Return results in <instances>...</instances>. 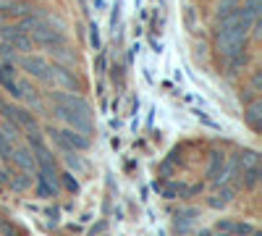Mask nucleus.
I'll return each instance as SVG.
<instances>
[{
    "label": "nucleus",
    "mask_w": 262,
    "mask_h": 236,
    "mask_svg": "<svg viewBox=\"0 0 262 236\" xmlns=\"http://www.w3.org/2000/svg\"><path fill=\"white\" fill-rule=\"evenodd\" d=\"M50 105H53V113L69 123L71 128L81 134H92L95 132V123H92V111L86 105L84 97L71 95V92H50Z\"/></svg>",
    "instance_id": "nucleus-1"
},
{
    "label": "nucleus",
    "mask_w": 262,
    "mask_h": 236,
    "mask_svg": "<svg viewBox=\"0 0 262 236\" xmlns=\"http://www.w3.org/2000/svg\"><path fill=\"white\" fill-rule=\"evenodd\" d=\"M48 137L58 144V149H63V153H71V149H76V153H81V149H90L92 147V139L76 132V128H48Z\"/></svg>",
    "instance_id": "nucleus-2"
},
{
    "label": "nucleus",
    "mask_w": 262,
    "mask_h": 236,
    "mask_svg": "<svg viewBox=\"0 0 262 236\" xmlns=\"http://www.w3.org/2000/svg\"><path fill=\"white\" fill-rule=\"evenodd\" d=\"M18 63L24 66L34 79H39V81H53V66L55 63H50L48 58H42V55H21L18 58Z\"/></svg>",
    "instance_id": "nucleus-3"
},
{
    "label": "nucleus",
    "mask_w": 262,
    "mask_h": 236,
    "mask_svg": "<svg viewBox=\"0 0 262 236\" xmlns=\"http://www.w3.org/2000/svg\"><path fill=\"white\" fill-rule=\"evenodd\" d=\"M16 170H21V174H34L37 170V160H34V153L29 144H16L13 153H11V160H8Z\"/></svg>",
    "instance_id": "nucleus-4"
},
{
    "label": "nucleus",
    "mask_w": 262,
    "mask_h": 236,
    "mask_svg": "<svg viewBox=\"0 0 262 236\" xmlns=\"http://www.w3.org/2000/svg\"><path fill=\"white\" fill-rule=\"evenodd\" d=\"M0 34H3V45L18 50V53H29L34 42L29 39V34L21 29V27H3L0 29Z\"/></svg>",
    "instance_id": "nucleus-5"
},
{
    "label": "nucleus",
    "mask_w": 262,
    "mask_h": 236,
    "mask_svg": "<svg viewBox=\"0 0 262 236\" xmlns=\"http://www.w3.org/2000/svg\"><path fill=\"white\" fill-rule=\"evenodd\" d=\"M238 189H242V184H223V189L210 200V205H212V207H223V205H228V202L238 195Z\"/></svg>",
    "instance_id": "nucleus-6"
},
{
    "label": "nucleus",
    "mask_w": 262,
    "mask_h": 236,
    "mask_svg": "<svg viewBox=\"0 0 262 236\" xmlns=\"http://www.w3.org/2000/svg\"><path fill=\"white\" fill-rule=\"evenodd\" d=\"M226 158L221 155V153H215L212 158H210V168H207V176L212 179V181H217V179H221L223 176V170H226Z\"/></svg>",
    "instance_id": "nucleus-7"
},
{
    "label": "nucleus",
    "mask_w": 262,
    "mask_h": 236,
    "mask_svg": "<svg viewBox=\"0 0 262 236\" xmlns=\"http://www.w3.org/2000/svg\"><path fill=\"white\" fill-rule=\"evenodd\" d=\"M259 111H262V102H259V100H252V102L247 105V123L254 128V132L259 128V116H262Z\"/></svg>",
    "instance_id": "nucleus-8"
},
{
    "label": "nucleus",
    "mask_w": 262,
    "mask_h": 236,
    "mask_svg": "<svg viewBox=\"0 0 262 236\" xmlns=\"http://www.w3.org/2000/svg\"><path fill=\"white\" fill-rule=\"evenodd\" d=\"M60 179H66V186H69V189H76V181H74V179H71L69 174H63Z\"/></svg>",
    "instance_id": "nucleus-9"
},
{
    "label": "nucleus",
    "mask_w": 262,
    "mask_h": 236,
    "mask_svg": "<svg viewBox=\"0 0 262 236\" xmlns=\"http://www.w3.org/2000/svg\"><path fill=\"white\" fill-rule=\"evenodd\" d=\"M0 228H3V223H0Z\"/></svg>",
    "instance_id": "nucleus-10"
}]
</instances>
